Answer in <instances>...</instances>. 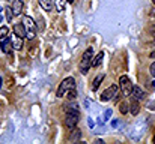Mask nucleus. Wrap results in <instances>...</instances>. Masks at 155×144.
Returning a JSON list of instances; mask_svg holds the SVG:
<instances>
[{"label":"nucleus","instance_id":"obj_1","mask_svg":"<svg viewBox=\"0 0 155 144\" xmlns=\"http://www.w3.org/2000/svg\"><path fill=\"white\" fill-rule=\"evenodd\" d=\"M78 119H80V114H78V108L77 105H68L65 108V126L72 131L77 123H78Z\"/></svg>","mask_w":155,"mask_h":144},{"label":"nucleus","instance_id":"obj_28","mask_svg":"<svg viewBox=\"0 0 155 144\" xmlns=\"http://www.w3.org/2000/svg\"><path fill=\"white\" fill-rule=\"evenodd\" d=\"M3 21V15H2V12H0V23Z\"/></svg>","mask_w":155,"mask_h":144},{"label":"nucleus","instance_id":"obj_32","mask_svg":"<svg viewBox=\"0 0 155 144\" xmlns=\"http://www.w3.org/2000/svg\"><path fill=\"white\" fill-rule=\"evenodd\" d=\"M154 45H155V41H154Z\"/></svg>","mask_w":155,"mask_h":144},{"label":"nucleus","instance_id":"obj_10","mask_svg":"<svg viewBox=\"0 0 155 144\" xmlns=\"http://www.w3.org/2000/svg\"><path fill=\"white\" fill-rule=\"evenodd\" d=\"M131 95H133V98H134L136 101H140V99H143V98H145V92H143L139 86H136V87H133Z\"/></svg>","mask_w":155,"mask_h":144},{"label":"nucleus","instance_id":"obj_31","mask_svg":"<svg viewBox=\"0 0 155 144\" xmlns=\"http://www.w3.org/2000/svg\"><path fill=\"white\" fill-rule=\"evenodd\" d=\"M154 144H155V137H154Z\"/></svg>","mask_w":155,"mask_h":144},{"label":"nucleus","instance_id":"obj_23","mask_svg":"<svg viewBox=\"0 0 155 144\" xmlns=\"http://www.w3.org/2000/svg\"><path fill=\"white\" fill-rule=\"evenodd\" d=\"M110 116H111V108L105 110V113H104V122H107V120L110 119Z\"/></svg>","mask_w":155,"mask_h":144},{"label":"nucleus","instance_id":"obj_18","mask_svg":"<svg viewBox=\"0 0 155 144\" xmlns=\"http://www.w3.org/2000/svg\"><path fill=\"white\" fill-rule=\"evenodd\" d=\"M5 12H6V20L11 23V21H12V18H14V11H12V8L6 6V8H5Z\"/></svg>","mask_w":155,"mask_h":144},{"label":"nucleus","instance_id":"obj_24","mask_svg":"<svg viewBox=\"0 0 155 144\" xmlns=\"http://www.w3.org/2000/svg\"><path fill=\"white\" fill-rule=\"evenodd\" d=\"M149 71H151V75H152V77H154V78H155V62H154V63H152V65H151V68H149Z\"/></svg>","mask_w":155,"mask_h":144},{"label":"nucleus","instance_id":"obj_14","mask_svg":"<svg viewBox=\"0 0 155 144\" xmlns=\"http://www.w3.org/2000/svg\"><path fill=\"white\" fill-rule=\"evenodd\" d=\"M130 111H131V114H134V116H137V114L140 113V104H139V101L134 99V102L130 105Z\"/></svg>","mask_w":155,"mask_h":144},{"label":"nucleus","instance_id":"obj_30","mask_svg":"<svg viewBox=\"0 0 155 144\" xmlns=\"http://www.w3.org/2000/svg\"><path fill=\"white\" fill-rule=\"evenodd\" d=\"M152 3H154V5H155V0H152Z\"/></svg>","mask_w":155,"mask_h":144},{"label":"nucleus","instance_id":"obj_15","mask_svg":"<svg viewBox=\"0 0 155 144\" xmlns=\"http://www.w3.org/2000/svg\"><path fill=\"white\" fill-rule=\"evenodd\" d=\"M39 5H41V8L44 9V11H47V12H50L53 9V2L51 0H39Z\"/></svg>","mask_w":155,"mask_h":144},{"label":"nucleus","instance_id":"obj_16","mask_svg":"<svg viewBox=\"0 0 155 144\" xmlns=\"http://www.w3.org/2000/svg\"><path fill=\"white\" fill-rule=\"evenodd\" d=\"M103 57H104V53L103 51H100V54L94 59V62H92V66L94 68H98L100 65H101V62H103Z\"/></svg>","mask_w":155,"mask_h":144},{"label":"nucleus","instance_id":"obj_21","mask_svg":"<svg viewBox=\"0 0 155 144\" xmlns=\"http://www.w3.org/2000/svg\"><path fill=\"white\" fill-rule=\"evenodd\" d=\"M66 95H68V99H69V101H74V99L77 98V90H75V89H72V90H69Z\"/></svg>","mask_w":155,"mask_h":144},{"label":"nucleus","instance_id":"obj_4","mask_svg":"<svg viewBox=\"0 0 155 144\" xmlns=\"http://www.w3.org/2000/svg\"><path fill=\"white\" fill-rule=\"evenodd\" d=\"M23 24H24L26 32H27V39H33L35 35H36V30H38V26L35 24V21H33L30 17L24 15V17H23Z\"/></svg>","mask_w":155,"mask_h":144},{"label":"nucleus","instance_id":"obj_5","mask_svg":"<svg viewBox=\"0 0 155 144\" xmlns=\"http://www.w3.org/2000/svg\"><path fill=\"white\" fill-rule=\"evenodd\" d=\"M119 87H120L124 96H130L131 92H133V87H134V86H133L131 80H130L127 75H122V77L119 78Z\"/></svg>","mask_w":155,"mask_h":144},{"label":"nucleus","instance_id":"obj_27","mask_svg":"<svg viewBox=\"0 0 155 144\" xmlns=\"http://www.w3.org/2000/svg\"><path fill=\"white\" fill-rule=\"evenodd\" d=\"M95 144H104V141H103V140H97V141H95Z\"/></svg>","mask_w":155,"mask_h":144},{"label":"nucleus","instance_id":"obj_13","mask_svg":"<svg viewBox=\"0 0 155 144\" xmlns=\"http://www.w3.org/2000/svg\"><path fill=\"white\" fill-rule=\"evenodd\" d=\"M103 80H104V74H100V75L95 77V80H94V83H92V90H94V92L98 90V87H100V84H101Z\"/></svg>","mask_w":155,"mask_h":144},{"label":"nucleus","instance_id":"obj_12","mask_svg":"<svg viewBox=\"0 0 155 144\" xmlns=\"http://www.w3.org/2000/svg\"><path fill=\"white\" fill-rule=\"evenodd\" d=\"M12 45H14V50H17V51H20L21 48H23V38H20V36H14L12 38Z\"/></svg>","mask_w":155,"mask_h":144},{"label":"nucleus","instance_id":"obj_2","mask_svg":"<svg viewBox=\"0 0 155 144\" xmlns=\"http://www.w3.org/2000/svg\"><path fill=\"white\" fill-rule=\"evenodd\" d=\"M92 60H94V48H87L83 56H81V60H80V65H78V69L83 75H86L89 72V68L92 66Z\"/></svg>","mask_w":155,"mask_h":144},{"label":"nucleus","instance_id":"obj_7","mask_svg":"<svg viewBox=\"0 0 155 144\" xmlns=\"http://www.w3.org/2000/svg\"><path fill=\"white\" fill-rule=\"evenodd\" d=\"M0 48H2V53H5V54H11V53H12V50H14L12 39H11L9 36L3 38V39H2V42H0Z\"/></svg>","mask_w":155,"mask_h":144},{"label":"nucleus","instance_id":"obj_26","mask_svg":"<svg viewBox=\"0 0 155 144\" xmlns=\"http://www.w3.org/2000/svg\"><path fill=\"white\" fill-rule=\"evenodd\" d=\"M149 57H151V59H152V60H155V51H152V53H151V54H149Z\"/></svg>","mask_w":155,"mask_h":144},{"label":"nucleus","instance_id":"obj_17","mask_svg":"<svg viewBox=\"0 0 155 144\" xmlns=\"http://www.w3.org/2000/svg\"><path fill=\"white\" fill-rule=\"evenodd\" d=\"M119 111H120L122 114H127V113L130 111V105H128L125 101H124V102H120V104H119Z\"/></svg>","mask_w":155,"mask_h":144},{"label":"nucleus","instance_id":"obj_9","mask_svg":"<svg viewBox=\"0 0 155 144\" xmlns=\"http://www.w3.org/2000/svg\"><path fill=\"white\" fill-rule=\"evenodd\" d=\"M12 11H14V15H20L23 12V0H12Z\"/></svg>","mask_w":155,"mask_h":144},{"label":"nucleus","instance_id":"obj_19","mask_svg":"<svg viewBox=\"0 0 155 144\" xmlns=\"http://www.w3.org/2000/svg\"><path fill=\"white\" fill-rule=\"evenodd\" d=\"M56 8L59 12H63L65 11V0H56Z\"/></svg>","mask_w":155,"mask_h":144},{"label":"nucleus","instance_id":"obj_3","mask_svg":"<svg viewBox=\"0 0 155 144\" xmlns=\"http://www.w3.org/2000/svg\"><path fill=\"white\" fill-rule=\"evenodd\" d=\"M72 89H75V80L72 78V77H68V78H65L62 83H60V86H59V89H57V96L59 98H63V95H66L69 90H72Z\"/></svg>","mask_w":155,"mask_h":144},{"label":"nucleus","instance_id":"obj_8","mask_svg":"<svg viewBox=\"0 0 155 144\" xmlns=\"http://www.w3.org/2000/svg\"><path fill=\"white\" fill-rule=\"evenodd\" d=\"M14 33L20 38H27V32H26V27L24 24H14Z\"/></svg>","mask_w":155,"mask_h":144},{"label":"nucleus","instance_id":"obj_20","mask_svg":"<svg viewBox=\"0 0 155 144\" xmlns=\"http://www.w3.org/2000/svg\"><path fill=\"white\" fill-rule=\"evenodd\" d=\"M8 33H9V29L8 27H0V39H3V38H6L8 36Z\"/></svg>","mask_w":155,"mask_h":144},{"label":"nucleus","instance_id":"obj_6","mask_svg":"<svg viewBox=\"0 0 155 144\" xmlns=\"http://www.w3.org/2000/svg\"><path fill=\"white\" fill-rule=\"evenodd\" d=\"M117 92H119V86H117V84H111L110 87H107L103 92L101 101L107 102V101H110V99H114V98L117 96Z\"/></svg>","mask_w":155,"mask_h":144},{"label":"nucleus","instance_id":"obj_22","mask_svg":"<svg viewBox=\"0 0 155 144\" xmlns=\"http://www.w3.org/2000/svg\"><path fill=\"white\" fill-rule=\"evenodd\" d=\"M36 26H38V30H39V32H42V30H44V20H42L41 17L38 18V24H36Z\"/></svg>","mask_w":155,"mask_h":144},{"label":"nucleus","instance_id":"obj_29","mask_svg":"<svg viewBox=\"0 0 155 144\" xmlns=\"http://www.w3.org/2000/svg\"><path fill=\"white\" fill-rule=\"evenodd\" d=\"M66 2H69V3H72V2H74V0H66Z\"/></svg>","mask_w":155,"mask_h":144},{"label":"nucleus","instance_id":"obj_25","mask_svg":"<svg viewBox=\"0 0 155 144\" xmlns=\"http://www.w3.org/2000/svg\"><path fill=\"white\" fill-rule=\"evenodd\" d=\"M87 123H89V126H91V128H92V126H94V122H92V119H91V117H89V119H87Z\"/></svg>","mask_w":155,"mask_h":144},{"label":"nucleus","instance_id":"obj_11","mask_svg":"<svg viewBox=\"0 0 155 144\" xmlns=\"http://www.w3.org/2000/svg\"><path fill=\"white\" fill-rule=\"evenodd\" d=\"M80 138H81V131L74 128V129L71 131V134H69V141H71V143H72V141H78Z\"/></svg>","mask_w":155,"mask_h":144}]
</instances>
